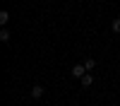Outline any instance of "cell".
Segmentation results:
<instances>
[{
	"label": "cell",
	"mask_w": 120,
	"mask_h": 106,
	"mask_svg": "<svg viewBox=\"0 0 120 106\" xmlns=\"http://www.w3.org/2000/svg\"><path fill=\"white\" fill-rule=\"evenodd\" d=\"M111 29H113L115 34H120V17H115L113 22H111Z\"/></svg>",
	"instance_id": "8992f818"
},
{
	"label": "cell",
	"mask_w": 120,
	"mask_h": 106,
	"mask_svg": "<svg viewBox=\"0 0 120 106\" xmlns=\"http://www.w3.org/2000/svg\"><path fill=\"white\" fill-rule=\"evenodd\" d=\"M7 22H10V12H7V10H3V12H0V24L5 27Z\"/></svg>",
	"instance_id": "5b68a950"
},
{
	"label": "cell",
	"mask_w": 120,
	"mask_h": 106,
	"mask_svg": "<svg viewBox=\"0 0 120 106\" xmlns=\"http://www.w3.org/2000/svg\"><path fill=\"white\" fill-rule=\"evenodd\" d=\"M0 41H3V43L10 41V29H3V31H0Z\"/></svg>",
	"instance_id": "52a82bcc"
},
{
	"label": "cell",
	"mask_w": 120,
	"mask_h": 106,
	"mask_svg": "<svg viewBox=\"0 0 120 106\" xmlns=\"http://www.w3.org/2000/svg\"><path fill=\"white\" fill-rule=\"evenodd\" d=\"M91 84H94V77H91V75L86 72V75L82 77V87H91Z\"/></svg>",
	"instance_id": "3957f363"
},
{
	"label": "cell",
	"mask_w": 120,
	"mask_h": 106,
	"mask_svg": "<svg viewBox=\"0 0 120 106\" xmlns=\"http://www.w3.org/2000/svg\"><path fill=\"white\" fill-rule=\"evenodd\" d=\"M84 75H86V67H84V63H82V65H75V67H72V77H77V80H82Z\"/></svg>",
	"instance_id": "6da1fadb"
},
{
	"label": "cell",
	"mask_w": 120,
	"mask_h": 106,
	"mask_svg": "<svg viewBox=\"0 0 120 106\" xmlns=\"http://www.w3.org/2000/svg\"><path fill=\"white\" fill-rule=\"evenodd\" d=\"M94 65H96V60H94V58H86V60H84V67H86V72H91V70H94Z\"/></svg>",
	"instance_id": "277c9868"
},
{
	"label": "cell",
	"mask_w": 120,
	"mask_h": 106,
	"mask_svg": "<svg viewBox=\"0 0 120 106\" xmlns=\"http://www.w3.org/2000/svg\"><path fill=\"white\" fill-rule=\"evenodd\" d=\"M41 96H43V87L41 84H34L31 87V99H41Z\"/></svg>",
	"instance_id": "7a4b0ae2"
}]
</instances>
